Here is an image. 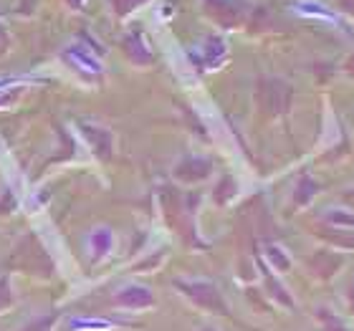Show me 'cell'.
<instances>
[{"label":"cell","mask_w":354,"mask_h":331,"mask_svg":"<svg viewBox=\"0 0 354 331\" xmlns=\"http://www.w3.org/2000/svg\"><path fill=\"white\" fill-rule=\"evenodd\" d=\"M175 286L200 309L215 311V314H228V306H225L221 291L213 283H207V281H177Z\"/></svg>","instance_id":"1"},{"label":"cell","mask_w":354,"mask_h":331,"mask_svg":"<svg viewBox=\"0 0 354 331\" xmlns=\"http://www.w3.org/2000/svg\"><path fill=\"white\" fill-rule=\"evenodd\" d=\"M259 104L261 109L266 114H271V117L283 114L288 109V104H291V86H286L279 79H266L259 86Z\"/></svg>","instance_id":"2"},{"label":"cell","mask_w":354,"mask_h":331,"mask_svg":"<svg viewBox=\"0 0 354 331\" xmlns=\"http://www.w3.org/2000/svg\"><path fill=\"white\" fill-rule=\"evenodd\" d=\"M114 303L122 309H147L155 303V296L145 286H127L114 296Z\"/></svg>","instance_id":"3"},{"label":"cell","mask_w":354,"mask_h":331,"mask_svg":"<svg viewBox=\"0 0 354 331\" xmlns=\"http://www.w3.org/2000/svg\"><path fill=\"white\" fill-rule=\"evenodd\" d=\"M342 263H344V258L342 256H337V253H332V250H319V253H314V258L309 261V271L314 273L317 278L326 281L339 271Z\"/></svg>","instance_id":"4"},{"label":"cell","mask_w":354,"mask_h":331,"mask_svg":"<svg viewBox=\"0 0 354 331\" xmlns=\"http://www.w3.org/2000/svg\"><path fill=\"white\" fill-rule=\"evenodd\" d=\"M207 172H210V164H207L205 160H187V162H183L177 167V177H180V180H187V182L203 180Z\"/></svg>","instance_id":"5"},{"label":"cell","mask_w":354,"mask_h":331,"mask_svg":"<svg viewBox=\"0 0 354 331\" xmlns=\"http://www.w3.org/2000/svg\"><path fill=\"white\" fill-rule=\"evenodd\" d=\"M322 236H324L329 243H337V245H342V248H354V233L352 230L332 228V230H322Z\"/></svg>","instance_id":"6"},{"label":"cell","mask_w":354,"mask_h":331,"mask_svg":"<svg viewBox=\"0 0 354 331\" xmlns=\"http://www.w3.org/2000/svg\"><path fill=\"white\" fill-rule=\"evenodd\" d=\"M317 316H319V321H322V326H324L326 331H349L347 326H344V321H342L334 311H329V309H319L317 311Z\"/></svg>","instance_id":"7"},{"label":"cell","mask_w":354,"mask_h":331,"mask_svg":"<svg viewBox=\"0 0 354 331\" xmlns=\"http://www.w3.org/2000/svg\"><path fill=\"white\" fill-rule=\"evenodd\" d=\"M314 192H317V185L311 182L309 177H304L301 185H299V190H296V202H299V205H306V202L314 198Z\"/></svg>","instance_id":"8"},{"label":"cell","mask_w":354,"mask_h":331,"mask_svg":"<svg viewBox=\"0 0 354 331\" xmlns=\"http://www.w3.org/2000/svg\"><path fill=\"white\" fill-rule=\"evenodd\" d=\"M326 220L332 223V225H337V228H352L354 230V215H347V213H342V210H332V213L326 215Z\"/></svg>","instance_id":"9"},{"label":"cell","mask_w":354,"mask_h":331,"mask_svg":"<svg viewBox=\"0 0 354 331\" xmlns=\"http://www.w3.org/2000/svg\"><path fill=\"white\" fill-rule=\"evenodd\" d=\"M51 324H53V316H46V319L33 321V324H28L23 331H51Z\"/></svg>","instance_id":"10"},{"label":"cell","mask_w":354,"mask_h":331,"mask_svg":"<svg viewBox=\"0 0 354 331\" xmlns=\"http://www.w3.org/2000/svg\"><path fill=\"white\" fill-rule=\"evenodd\" d=\"M268 253H271V258H273V263H276V268H281V271H286L288 265H291V261H288V258L281 256L283 250H279V248H268Z\"/></svg>","instance_id":"11"},{"label":"cell","mask_w":354,"mask_h":331,"mask_svg":"<svg viewBox=\"0 0 354 331\" xmlns=\"http://www.w3.org/2000/svg\"><path fill=\"white\" fill-rule=\"evenodd\" d=\"M13 301V296H10V288H8V281L0 278V309H6L8 303Z\"/></svg>","instance_id":"12"},{"label":"cell","mask_w":354,"mask_h":331,"mask_svg":"<svg viewBox=\"0 0 354 331\" xmlns=\"http://www.w3.org/2000/svg\"><path fill=\"white\" fill-rule=\"evenodd\" d=\"M347 71H349V76L354 79V56H349V61H347Z\"/></svg>","instance_id":"13"},{"label":"cell","mask_w":354,"mask_h":331,"mask_svg":"<svg viewBox=\"0 0 354 331\" xmlns=\"http://www.w3.org/2000/svg\"><path fill=\"white\" fill-rule=\"evenodd\" d=\"M344 200H347L349 205H354V190H347V192H344Z\"/></svg>","instance_id":"14"},{"label":"cell","mask_w":354,"mask_h":331,"mask_svg":"<svg viewBox=\"0 0 354 331\" xmlns=\"http://www.w3.org/2000/svg\"><path fill=\"white\" fill-rule=\"evenodd\" d=\"M200 331H215V329H210V326H207V329H200Z\"/></svg>","instance_id":"15"}]
</instances>
